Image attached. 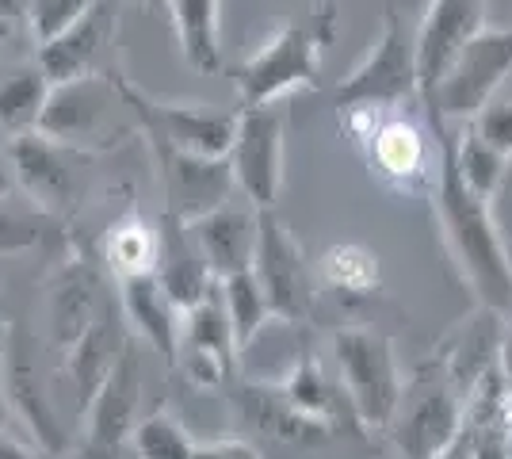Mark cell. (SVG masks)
Here are the masks:
<instances>
[{
	"label": "cell",
	"instance_id": "34",
	"mask_svg": "<svg viewBox=\"0 0 512 459\" xmlns=\"http://www.w3.org/2000/svg\"><path fill=\"white\" fill-rule=\"evenodd\" d=\"M470 131L478 134V138H486L493 150L501 153H512V104L509 100H497L490 96L482 108L470 115Z\"/></svg>",
	"mask_w": 512,
	"mask_h": 459
},
{
	"label": "cell",
	"instance_id": "25",
	"mask_svg": "<svg viewBox=\"0 0 512 459\" xmlns=\"http://www.w3.org/2000/svg\"><path fill=\"white\" fill-rule=\"evenodd\" d=\"M371 153H375V165L379 173L390 176V180H421L428 165V146H425V134L417 123H409L402 115L394 119H383L375 123L371 131Z\"/></svg>",
	"mask_w": 512,
	"mask_h": 459
},
{
	"label": "cell",
	"instance_id": "41",
	"mask_svg": "<svg viewBox=\"0 0 512 459\" xmlns=\"http://www.w3.org/2000/svg\"><path fill=\"white\" fill-rule=\"evenodd\" d=\"M142 4H150V8H165V0H142Z\"/></svg>",
	"mask_w": 512,
	"mask_h": 459
},
{
	"label": "cell",
	"instance_id": "35",
	"mask_svg": "<svg viewBox=\"0 0 512 459\" xmlns=\"http://www.w3.org/2000/svg\"><path fill=\"white\" fill-rule=\"evenodd\" d=\"M260 448L249 440H199L195 444V459H256Z\"/></svg>",
	"mask_w": 512,
	"mask_h": 459
},
{
	"label": "cell",
	"instance_id": "30",
	"mask_svg": "<svg viewBox=\"0 0 512 459\" xmlns=\"http://www.w3.org/2000/svg\"><path fill=\"white\" fill-rule=\"evenodd\" d=\"M195 444L199 440L169 414V410H157L134 421L127 437V452L142 459H195Z\"/></svg>",
	"mask_w": 512,
	"mask_h": 459
},
{
	"label": "cell",
	"instance_id": "15",
	"mask_svg": "<svg viewBox=\"0 0 512 459\" xmlns=\"http://www.w3.org/2000/svg\"><path fill=\"white\" fill-rule=\"evenodd\" d=\"M104 261L92 253H69L58 272L50 276L46 295V322H50V345L65 349L73 337H81L85 326L104 310L111 299L104 287Z\"/></svg>",
	"mask_w": 512,
	"mask_h": 459
},
{
	"label": "cell",
	"instance_id": "22",
	"mask_svg": "<svg viewBox=\"0 0 512 459\" xmlns=\"http://www.w3.org/2000/svg\"><path fill=\"white\" fill-rule=\"evenodd\" d=\"M237 414L249 421L256 437L283 440V444H314L325 437V421L302 414L299 406L287 398L283 387L268 383H241L234 391Z\"/></svg>",
	"mask_w": 512,
	"mask_h": 459
},
{
	"label": "cell",
	"instance_id": "5",
	"mask_svg": "<svg viewBox=\"0 0 512 459\" xmlns=\"http://www.w3.org/2000/svg\"><path fill=\"white\" fill-rule=\"evenodd\" d=\"M0 383H4L8 410L27 425L39 452H50V456L69 452V429L62 414L54 410V398L39 368V337L23 322L8 326L4 349H0Z\"/></svg>",
	"mask_w": 512,
	"mask_h": 459
},
{
	"label": "cell",
	"instance_id": "8",
	"mask_svg": "<svg viewBox=\"0 0 512 459\" xmlns=\"http://www.w3.org/2000/svg\"><path fill=\"white\" fill-rule=\"evenodd\" d=\"M253 276L272 318L283 322H306L314 310V268L302 257L299 241L287 234V226L276 219V207L256 211V249H253Z\"/></svg>",
	"mask_w": 512,
	"mask_h": 459
},
{
	"label": "cell",
	"instance_id": "39",
	"mask_svg": "<svg viewBox=\"0 0 512 459\" xmlns=\"http://www.w3.org/2000/svg\"><path fill=\"white\" fill-rule=\"evenodd\" d=\"M8 398H4V383H0V429H8Z\"/></svg>",
	"mask_w": 512,
	"mask_h": 459
},
{
	"label": "cell",
	"instance_id": "4",
	"mask_svg": "<svg viewBox=\"0 0 512 459\" xmlns=\"http://www.w3.org/2000/svg\"><path fill=\"white\" fill-rule=\"evenodd\" d=\"M333 356L341 368V387L363 425L386 429L394 406L402 398V375L394 364V349L383 333L344 326L333 333Z\"/></svg>",
	"mask_w": 512,
	"mask_h": 459
},
{
	"label": "cell",
	"instance_id": "3",
	"mask_svg": "<svg viewBox=\"0 0 512 459\" xmlns=\"http://www.w3.org/2000/svg\"><path fill=\"white\" fill-rule=\"evenodd\" d=\"M463 398L459 383L451 379L448 364H428L417 379L402 387L394 417L386 421L398 452L406 456H448L463 429Z\"/></svg>",
	"mask_w": 512,
	"mask_h": 459
},
{
	"label": "cell",
	"instance_id": "40",
	"mask_svg": "<svg viewBox=\"0 0 512 459\" xmlns=\"http://www.w3.org/2000/svg\"><path fill=\"white\" fill-rule=\"evenodd\" d=\"M12 31H16V20H8V16H0V43H4V39H8Z\"/></svg>",
	"mask_w": 512,
	"mask_h": 459
},
{
	"label": "cell",
	"instance_id": "31",
	"mask_svg": "<svg viewBox=\"0 0 512 459\" xmlns=\"http://www.w3.org/2000/svg\"><path fill=\"white\" fill-rule=\"evenodd\" d=\"M455 165L478 196L493 199L501 180H505V165H509V153L493 150L486 138H478L474 131L463 134V142H455Z\"/></svg>",
	"mask_w": 512,
	"mask_h": 459
},
{
	"label": "cell",
	"instance_id": "29",
	"mask_svg": "<svg viewBox=\"0 0 512 459\" xmlns=\"http://www.w3.org/2000/svg\"><path fill=\"white\" fill-rule=\"evenodd\" d=\"M283 391H287V398L299 406L302 414L318 417V421H341V410H352L344 387L325 379V372H321V364L314 356H302L299 368L287 375ZM352 414H356V410H352Z\"/></svg>",
	"mask_w": 512,
	"mask_h": 459
},
{
	"label": "cell",
	"instance_id": "14",
	"mask_svg": "<svg viewBox=\"0 0 512 459\" xmlns=\"http://www.w3.org/2000/svg\"><path fill=\"white\" fill-rule=\"evenodd\" d=\"M234 360V329H230L226 306H222V295L214 284L199 303L180 310V341H176L172 368H184L188 379L199 387H214V383H226L234 375Z\"/></svg>",
	"mask_w": 512,
	"mask_h": 459
},
{
	"label": "cell",
	"instance_id": "21",
	"mask_svg": "<svg viewBox=\"0 0 512 459\" xmlns=\"http://www.w3.org/2000/svg\"><path fill=\"white\" fill-rule=\"evenodd\" d=\"M119 284V310L127 318V329L138 333V341H146L150 349L165 356V364H176V341H180V306L165 295V287L157 284V276H130L115 280Z\"/></svg>",
	"mask_w": 512,
	"mask_h": 459
},
{
	"label": "cell",
	"instance_id": "24",
	"mask_svg": "<svg viewBox=\"0 0 512 459\" xmlns=\"http://www.w3.org/2000/svg\"><path fill=\"white\" fill-rule=\"evenodd\" d=\"M100 261L115 280L153 272V264H157V226H150L138 211L119 215L100 238Z\"/></svg>",
	"mask_w": 512,
	"mask_h": 459
},
{
	"label": "cell",
	"instance_id": "12",
	"mask_svg": "<svg viewBox=\"0 0 512 459\" xmlns=\"http://www.w3.org/2000/svg\"><path fill=\"white\" fill-rule=\"evenodd\" d=\"M157 165V184L165 196V211L176 219H195L203 211L218 207L222 199L234 196V173L226 157H203V153H188L180 146H169L161 138L146 134Z\"/></svg>",
	"mask_w": 512,
	"mask_h": 459
},
{
	"label": "cell",
	"instance_id": "23",
	"mask_svg": "<svg viewBox=\"0 0 512 459\" xmlns=\"http://www.w3.org/2000/svg\"><path fill=\"white\" fill-rule=\"evenodd\" d=\"M172 16V31L184 62L214 77L222 73V31H218V0H165Z\"/></svg>",
	"mask_w": 512,
	"mask_h": 459
},
{
	"label": "cell",
	"instance_id": "33",
	"mask_svg": "<svg viewBox=\"0 0 512 459\" xmlns=\"http://www.w3.org/2000/svg\"><path fill=\"white\" fill-rule=\"evenodd\" d=\"M8 199H0V253H27V249H35L46 234V215L43 207H8Z\"/></svg>",
	"mask_w": 512,
	"mask_h": 459
},
{
	"label": "cell",
	"instance_id": "10",
	"mask_svg": "<svg viewBox=\"0 0 512 459\" xmlns=\"http://www.w3.org/2000/svg\"><path fill=\"white\" fill-rule=\"evenodd\" d=\"M127 111L111 69L107 73H85V77H73V81H58L50 85L46 96V108L39 115V127L46 138L65 142L73 150H88V146H100V134H115L111 119Z\"/></svg>",
	"mask_w": 512,
	"mask_h": 459
},
{
	"label": "cell",
	"instance_id": "18",
	"mask_svg": "<svg viewBox=\"0 0 512 459\" xmlns=\"http://www.w3.org/2000/svg\"><path fill=\"white\" fill-rule=\"evenodd\" d=\"M127 341H130V329L123 310H119V299H107L104 310L85 326V333L73 337L62 349L65 352L62 372L69 379V387H73L77 410H85V402L104 383V375L119 360V352L127 349Z\"/></svg>",
	"mask_w": 512,
	"mask_h": 459
},
{
	"label": "cell",
	"instance_id": "42",
	"mask_svg": "<svg viewBox=\"0 0 512 459\" xmlns=\"http://www.w3.org/2000/svg\"><path fill=\"white\" fill-rule=\"evenodd\" d=\"M509 456H512V448H509Z\"/></svg>",
	"mask_w": 512,
	"mask_h": 459
},
{
	"label": "cell",
	"instance_id": "32",
	"mask_svg": "<svg viewBox=\"0 0 512 459\" xmlns=\"http://www.w3.org/2000/svg\"><path fill=\"white\" fill-rule=\"evenodd\" d=\"M321 280L348 295H363L379 284V261L360 245H333L321 257Z\"/></svg>",
	"mask_w": 512,
	"mask_h": 459
},
{
	"label": "cell",
	"instance_id": "17",
	"mask_svg": "<svg viewBox=\"0 0 512 459\" xmlns=\"http://www.w3.org/2000/svg\"><path fill=\"white\" fill-rule=\"evenodd\" d=\"M115 23H119V4L115 0H96L85 16H77L54 39L39 43V58L35 62L50 77V85L96 73L100 69V54L111 46Z\"/></svg>",
	"mask_w": 512,
	"mask_h": 459
},
{
	"label": "cell",
	"instance_id": "9",
	"mask_svg": "<svg viewBox=\"0 0 512 459\" xmlns=\"http://www.w3.org/2000/svg\"><path fill=\"white\" fill-rule=\"evenodd\" d=\"M142 414V352L134 341L119 352L104 383L92 391L81 410V456H123L134 421Z\"/></svg>",
	"mask_w": 512,
	"mask_h": 459
},
{
	"label": "cell",
	"instance_id": "6",
	"mask_svg": "<svg viewBox=\"0 0 512 459\" xmlns=\"http://www.w3.org/2000/svg\"><path fill=\"white\" fill-rule=\"evenodd\" d=\"M283 134H287V111L279 108V100L241 104L226 161L234 173V188L256 211L276 207L283 188Z\"/></svg>",
	"mask_w": 512,
	"mask_h": 459
},
{
	"label": "cell",
	"instance_id": "11",
	"mask_svg": "<svg viewBox=\"0 0 512 459\" xmlns=\"http://www.w3.org/2000/svg\"><path fill=\"white\" fill-rule=\"evenodd\" d=\"M417 96V58H413V39L402 27V16L386 8L383 35L375 50L344 85H337L333 100L337 108H394L402 100Z\"/></svg>",
	"mask_w": 512,
	"mask_h": 459
},
{
	"label": "cell",
	"instance_id": "13",
	"mask_svg": "<svg viewBox=\"0 0 512 459\" xmlns=\"http://www.w3.org/2000/svg\"><path fill=\"white\" fill-rule=\"evenodd\" d=\"M8 165L12 176L27 196L35 199V207H43L46 215H62L69 211V203L77 199V161L85 157V150H73L65 142L46 138L43 131H27L8 138Z\"/></svg>",
	"mask_w": 512,
	"mask_h": 459
},
{
	"label": "cell",
	"instance_id": "27",
	"mask_svg": "<svg viewBox=\"0 0 512 459\" xmlns=\"http://www.w3.org/2000/svg\"><path fill=\"white\" fill-rule=\"evenodd\" d=\"M501 322H505L501 314L486 310L478 322H467V329H463V337H459L455 352H448V356H444L451 379L459 383V391H463V394H470V387H474V383H478V379H482V375L497 364Z\"/></svg>",
	"mask_w": 512,
	"mask_h": 459
},
{
	"label": "cell",
	"instance_id": "28",
	"mask_svg": "<svg viewBox=\"0 0 512 459\" xmlns=\"http://www.w3.org/2000/svg\"><path fill=\"white\" fill-rule=\"evenodd\" d=\"M218 295H222V306H226V318H230V329H234L237 352L253 349L256 333L264 329V322L272 318L268 310V299L256 284L253 268H241V272H230L218 280Z\"/></svg>",
	"mask_w": 512,
	"mask_h": 459
},
{
	"label": "cell",
	"instance_id": "26",
	"mask_svg": "<svg viewBox=\"0 0 512 459\" xmlns=\"http://www.w3.org/2000/svg\"><path fill=\"white\" fill-rule=\"evenodd\" d=\"M46 96H50V77L39 69V62L0 77V134L16 138V134L35 131Z\"/></svg>",
	"mask_w": 512,
	"mask_h": 459
},
{
	"label": "cell",
	"instance_id": "19",
	"mask_svg": "<svg viewBox=\"0 0 512 459\" xmlns=\"http://www.w3.org/2000/svg\"><path fill=\"white\" fill-rule=\"evenodd\" d=\"M188 230H192V238L199 245L207 268L214 272V280H222V276L241 272V268L253 264L256 207L249 199H234V196L222 199L218 207L188 219Z\"/></svg>",
	"mask_w": 512,
	"mask_h": 459
},
{
	"label": "cell",
	"instance_id": "38",
	"mask_svg": "<svg viewBox=\"0 0 512 459\" xmlns=\"http://www.w3.org/2000/svg\"><path fill=\"white\" fill-rule=\"evenodd\" d=\"M12 188H16V176H12V165H8V153L0 150V199L12 196Z\"/></svg>",
	"mask_w": 512,
	"mask_h": 459
},
{
	"label": "cell",
	"instance_id": "20",
	"mask_svg": "<svg viewBox=\"0 0 512 459\" xmlns=\"http://www.w3.org/2000/svg\"><path fill=\"white\" fill-rule=\"evenodd\" d=\"M153 276H157V284L165 287V295L180 310L199 303L218 284L214 272L207 268V261H203V253H199V245H195L188 222L169 215V211L157 222V264H153Z\"/></svg>",
	"mask_w": 512,
	"mask_h": 459
},
{
	"label": "cell",
	"instance_id": "2",
	"mask_svg": "<svg viewBox=\"0 0 512 459\" xmlns=\"http://www.w3.org/2000/svg\"><path fill=\"white\" fill-rule=\"evenodd\" d=\"M337 39V0H314L302 16L279 27L268 43L234 69L241 104L283 100L295 88H318L321 50Z\"/></svg>",
	"mask_w": 512,
	"mask_h": 459
},
{
	"label": "cell",
	"instance_id": "16",
	"mask_svg": "<svg viewBox=\"0 0 512 459\" xmlns=\"http://www.w3.org/2000/svg\"><path fill=\"white\" fill-rule=\"evenodd\" d=\"M486 27V0H428V12L421 20V31L413 39L417 58V96L428 100L432 88L440 85L444 69L459 54V46L470 35Z\"/></svg>",
	"mask_w": 512,
	"mask_h": 459
},
{
	"label": "cell",
	"instance_id": "36",
	"mask_svg": "<svg viewBox=\"0 0 512 459\" xmlns=\"http://www.w3.org/2000/svg\"><path fill=\"white\" fill-rule=\"evenodd\" d=\"M497 372H501V383L512 398V326L501 333V345H497Z\"/></svg>",
	"mask_w": 512,
	"mask_h": 459
},
{
	"label": "cell",
	"instance_id": "37",
	"mask_svg": "<svg viewBox=\"0 0 512 459\" xmlns=\"http://www.w3.org/2000/svg\"><path fill=\"white\" fill-rule=\"evenodd\" d=\"M31 448H23L16 437H8V429H0V459H27Z\"/></svg>",
	"mask_w": 512,
	"mask_h": 459
},
{
	"label": "cell",
	"instance_id": "7",
	"mask_svg": "<svg viewBox=\"0 0 512 459\" xmlns=\"http://www.w3.org/2000/svg\"><path fill=\"white\" fill-rule=\"evenodd\" d=\"M512 73V27H482L459 46V54L444 69L440 85L425 100L428 111L444 119H470L490 96H497L501 81Z\"/></svg>",
	"mask_w": 512,
	"mask_h": 459
},
{
	"label": "cell",
	"instance_id": "1",
	"mask_svg": "<svg viewBox=\"0 0 512 459\" xmlns=\"http://www.w3.org/2000/svg\"><path fill=\"white\" fill-rule=\"evenodd\" d=\"M440 142V188H436V215L444 226V238L463 280L478 295V303L512 322V261L505 241L497 234L490 215V199L470 188L455 165V138L448 134V119L428 111Z\"/></svg>",
	"mask_w": 512,
	"mask_h": 459
}]
</instances>
